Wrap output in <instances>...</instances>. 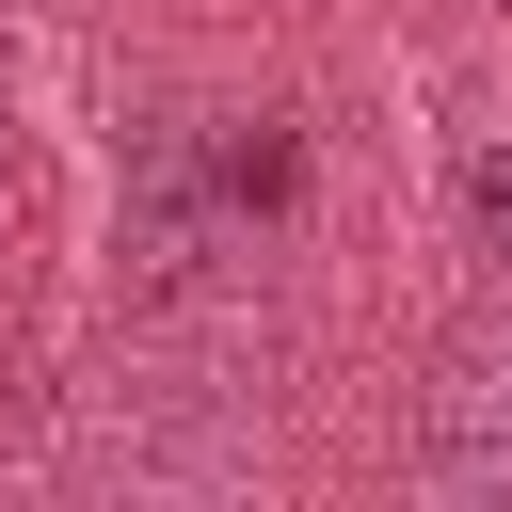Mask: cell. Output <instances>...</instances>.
<instances>
[{"label": "cell", "mask_w": 512, "mask_h": 512, "mask_svg": "<svg viewBox=\"0 0 512 512\" xmlns=\"http://www.w3.org/2000/svg\"><path fill=\"white\" fill-rule=\"evenodd\" d=\"M416 480L512 496V304L448 336V368H432V400H416Z\"/></svg>", "instance_id": "1"}, {"label": "cell", "mask_w": 512, "mask_h": 512, "mask_svg": "<svg viewBox=\"0 0 512 512\" xmlns=\"http://www.w3.org/2000/svg\"><path fill=\"white\" fill-rule=\"evenodd\" d=\"M464 208H480V240H496V256H512V144H496V160H480V176H464Z\"/></svg>", "instance_id": "2"}]
</instances>
